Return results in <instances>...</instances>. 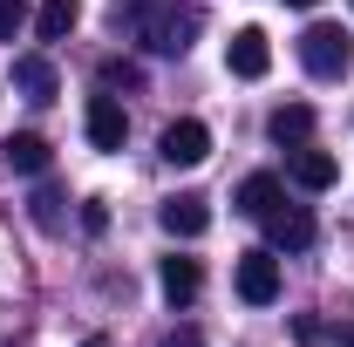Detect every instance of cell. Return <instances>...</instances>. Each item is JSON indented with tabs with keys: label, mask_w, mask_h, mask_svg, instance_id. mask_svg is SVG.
Instances as JSON below:
<instances>
[{
	"label": "cell",
	"mask_w": 354,
	"mask_h": 347,
	"mask_svg": "<svg viewBox=\"0 0 354 347\" xmlns=\"http://www.w3.org/2000/svg\"><path fill=\"white\" fill-rule=\"evenodd\" d=\"M293 341H327V327H320V320H313V313H300V320H293Z\"/></svg>",
	"instance_id": "cell-20"
},
{
	"label": "cell",
	"mask_w": 354,
	"mask_h": 347,
	"mask_svg": "<svg viewBox=\"0 0 354 347\" xmlns=\"http://www.w3.org/2000/svg\"><path fill=\"white\" fill-rule=\"evenodd\" d=\"M279 198H286V191H279V177H266V171H252L245 184H239V212H245V218H266Z\"/></svg>",
	"instance_id": "cell-14"
},
{
	"label": "cell",
	"mask_w": 354,
	"mask_h": 347,
	"mask_svg": "<svg viewBox=\"0 0 354 347\" xmlns=\"http://www.w3.org/2000/svg\"><path fill=\"white\" fill-rule=\"evenodd\" d=\"M75 21H82V0H41V14H35V35H41V41H62Z\"/></svg>",
	"instance_id": "cell-15"
},
{
	"label": "cell",
	"mask_w": 354,
	"mask_h": 347,
	"mask_svg": "<svg viewBox=\"0 0 354 347\" xmlns=\"http://www.w3.org/2000/svg\"><path fill=\"white\" fill-rule=\"evenodd\" d=\"M14 88L28 95V102H55V62L48 55H14Z\"/></svg>",
	"instance_id": "cell-8"
},
{
	"label": "cell",
	"mask_w": 354,
	"mask_h": 347,
	"mask_svg": "<svg viewBox=\"0 0 354 347\" xmlns=\"http://www.w3.org/2000/svg\"><path fill=\"white\" fill-rule=\"evenodd\" d=\"M225 68H232L239 82H259L266 68H272V48H266L259 28H239V35H232V48H225Z\"/></svg>",
	"instance_id": "cell-7"
},
{
	"label": "cell",
	"mask_w": 354,
	"mask_h": 347,
	"mask_svg": "<svg viewBox=\"0 0 354 347\" xmlns=\"http://www.w3.org/2000/svg\"><path fill=\"white\" fill-rule=\"evenodd\" d=\"M286 7H320V0H286Z\"/></svg>",
	"instance_id": "cell-23"
},
{
	"label": "cell",
	"mask_w": 354,
	"mask_h": 347,
	"mask_svg": "<svg viewBox=\"0 0 354 347\" xmlns=\"http://www.w3.org/2000/svg\"><path fill=\"white\" fill-rule=\"evenodd\" d=\"M164 347H205V334H198V327H171V341Z\"/></svg>",
	"instance_id": "cell-21"
},
{
	"label": "cell",
	"mask_w": 354,
	"mask_h": 347,
	"mask_svg": "<svg viewBox=\"0 0 354 347\" xmlns=\"http://www.w3.org/2000/svg\"><path fill=\"white\" fill-rule=\"evenodd\" d=\"M28 212H35V225H41V232H62V191H55V184H41V191H35V198H28Z\"/></svg>",
	"instance_id": "cell-16"
},
{
	"label": "cell",
	"mask_w": 354,
	"mask_h": 347,
	"mask_svg": "<svg viewBox=\"0 0 354 347\" xmlns=\"http://www.w3.org/2000/svg\"><path fill=\"white\" fill-rule=\"evenodd\" d=\"M157 279H164V300H171V306H191V300H198V286H205L198 259H164Z\"/></svg>",
	"instance_id": "cell-12"
},
{
	"label": "cell",
	"mask_w": 354,
	"mask_h": 347,
	"mask_svg": "<svg viewBox=\"0 0 354 347\" xmlns=\"http://www.w3.org/2000/svg\"><path fill=\"white\" fill-rule=\"evenodd\" d=\"M334 341H341V347H354V327H334Z\"/></svg>",
	"instance_id": "cell-22"
},
{
	"label": "cell",
	"mask_w": 354,
	"mask_h": 347,
	"mask_svg": "<svg viewBox=\"0 0 354 347\" xmlns=\"http://www.w3.org/2000/svg\"><path fill=\"white\" fill-rule=\"evenodd\" d=\"M28 28V0H0V41H14Z\"/></svg>",
	"instance_id": "cell-18"
},
{
	"label": "cell",
	"mask_w": 354,
	"mask_h": 347,
	"mask_svg": "<svg viewBox=\"0 0 354 347\" xmlns=\"http://www.w3.org/2000/svg\"><path fill=\"white\" fill-rule=\"evenodd\" d=\"M286 177H293V184H300V191H327V184H334V177H341V164H334V157H327V150H307V143H300V150H293V157H286Z\"/></svg>",
	"instance_id": "cell-9"
},
{
	"label": "cell",
	"mask_w": 354,
	"mask_h": 347,
	"mask_svg": "<svg viewBox=\"0 0 354 347\" xmlns=\"http://www.w3.org/2000/svg\"><path fill=\"white\" fill-rule=\"evenodd\" d=\"M300 62H307V75H320V82H341L354 62V41L348 28H334V21H313L307 35H300Z\"/></svg>",
	"instance_id": "cell-1"
},
{
	"label": "cell",
	"mask_w": 354,
	"mask_h": 347,
	"mask_svg": "<svg viewBox=\"0 0 354 347\" xmlns=\"http://www.w3.org/2000/svg\"><path fill=\"white\" fill-rule=\"evenodd\" d=\"M82 347H102V341H82Z\"/></svg>",
	"instance_id": "cell-24"
},
{
	"label": "cell",
	"mask_w": 354,
	"mask_h": 347,
	"mask_svg": "<svg viewBox=\"0 0 354 347\" xmlns=\"http://www.w3.org/2000/svg\"><path fill=\"white\" fill-rule=\"evenodd\" d=\"M157 225H164L171 238H198V232L212 225V212H205V198H191V191H184V198H164V212H157Z\"/></svg>",
	"instance_id": "cell-10"
},
{
	"label": "cell",
	"mask_w": 354,
	"mask_h": 347,
	"mask_svg": "<svg viewBox=\"0 0 354 347\" xmlns=\"http://www.w3.org/2000/svg\"><path fill=\"white\" fill-rule=\"evenodd\" d=\"M157 150H164V164H177V171H191V164H205V157H212V130H205L198 116H177L171 130L157 136Z\"/></svg>",
	"instance_id": "cell-4"
},
{
	"label": "cell",
	"mask_w": 354,
	"mask_h": 347,
	"mask_svg": "<svg viewBox=\"0 0 354 347\" xmlns=\"http://www.w3.org/2000/svg\"><path fill=\"white\" fill-rule=\"evenodd\" d=\"M259 225H266V238H272L279 252H307V245H313V218L300 212V205H286V198H279Z\"/></svg>",
	"instance_id": "cell-5"
},
{
	"label": "cell",
	"mask_w": 354,
	"mask_h": 347,
	"mask_svg": "<svg viewBox=\"0 0 354 347\" xmlns=\"http://www.w3.org/2000/svg\"><path fill=\"white\" fill-rule=\"evenodd\" d=\"M191 35H198V7H177V0L136 21V41L150 48V55H184V48H191Z\"/></svg>",
	"instance_id": "cell-2"
},
{
	"label": "cell",
	"mask_w": 354,
	"mask_h": 347,
	"mask_svg": "<svg viewBox=\"0 0 354 347\" xmlns=\"http://www.w3.org/2000/svg\"><path fill=\"white\" fill-rule=\"evenodd\" d=\"M88 143L95 150H123V136H130V116H123V102L116 95H88Z\"/></svg>",
	"instance_id": "cell-6"
},
{
	"label": "cell",
	"mask_w": 354,
	"mask_h": 347,
	"mask_svg": "<svg viewBox=\"0 0 354 347\" xmlns=\"http://www.w3.org/2000/svg\"><path fill=\"white\" fill-rule=\"evenodd\" d=\"M157 7H171V0H116V21H143V14H157Z\"/></svg>",
	"instance_id": "cell-19"
},
{
	"label": "cell",
	"mask_w": 354,
	"mask_h": 347,
	"mask_svg": "<svg viewBox=\"0 0 354 347\" xmlns=\"http://www.w3.org/2000/svg\"><path fill=\"white\" fill-rule=\"evenodd\" d=\"M232 286H239L245 306H272V300H279V259H272V252H239Z\"/></svg>",
	"instance_id": "cell-3"
},
{
	"label": "cell",
	"mask_w": 354,
	"mask_h": 347,
	"mask_svg": "<svg viewBox=\"0 0 354 347\" xmlns=\"http://www.w3.org/2000/svg\"><path fill=\"white\" fill-rule=\"evenodd\" d=\"M266 130H272V143L300 150V143L313 136V109H307V102H286V109H272V123H266Z\"/></svg>",
	"instance_id": "cell-13"
},
{
	"label": "cell",
	"mask_w": 354,
	"mask_h": 347,
	"mask_svg": "<svg viewBox=\"0 0 354 347\" xmlns=\"http://www.w3.org/2000/svg\"><path fill=\"white\" fill-rule=\"evenodd\" d=\"M0 150H7V171H21V177H41L48 171V136H35V130H14Z\"/></svg>",
	"instance_id": "cell-11"
},
{
	"label": "cell",
	"mask_w": 354,
	"mask_h": 347,
	"mask_svg": "<svg viewBox=\"0 0 354 347\" xmlns=\"http://www.w3.org/2000/svg\"><path fill=\"white\" fill-rule=\"evenodd\" d=\"M136 82H143V75H136V62H116V55L102 62V88H136Z\"/></svg>",
	"instance_id": "cell-17"
}]
</instances>
